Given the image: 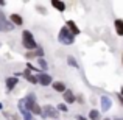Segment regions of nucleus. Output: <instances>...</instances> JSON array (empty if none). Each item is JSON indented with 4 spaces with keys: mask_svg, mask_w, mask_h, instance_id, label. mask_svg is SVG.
<instances>
[{
    "mask_svg": "<svg viewBox=\"0 0 123 120\" xmlns=\"http://www.w3.org/2000/svg\"><path fill=\"white\" fill-rule=\"evenodd\" d=\"M20 42H22V47L25 48V51H34L39 45H37L36 39H34L33 33L30 30H24L20 34Z\"/></svg>",
    "mask_w": 123,
    "mask_h": 120,
    "instance_id": "nucleus-1",
    "label": "nucleus"
},
{
    "mask_svg": "<svg viewBox=\"0 0 123 120\" xmlns=\"http://www.w3.org/2000/svg\"><path fill=\"white\" fill-rule=\"evenodd\" d=\"M75 39H76V36L66 27V25L61 27L59 33H58V42H59V44H62V45H72V44H75Z\"/></svg>",
    "mask_w": 123,
    "mask_h": 120,
    "instance_id": "nucleus-2",
    "label": "nucleus"
},
{
    "mask_svg": "<svg viewBox=\"0 0 123 120\" xmlns=\"http://www.w3.org/2000/svg\"><path fill=\"white\" fill-rule=\"evenodd\" d=\"M42 111H44V117L51 119V120H58V117H59V114H61V112L58 111V108L53 106V105H44L42 106Z\"/></svg>",
    "mask_w": 123,
    "mask_h": 120,
    "instance_id": "nucleus-3",
    "label": "nucleus"
},
{
    "mask_svg": "<svg viewBox=\"0 0 123 120\" xmlns=\"http://www.w3.org/2000/svg\"><path fill=\"white\" fill-rule=\"evenodd\" d=\"M36 78H37V84L42 86V87H47V86H51V84H53V78H51V75L47 73V72L36 73Z\"/></svg>",
    "mask_w": 123,
    "mask_h": 120,
    "instance_id": "nucleus-4",
    "label": "nucleus"
},
{
    "mask_svg": "<svg viewBox=\"0 0 123 120\" xmlns=\"http://www.w3.org/2000/svg\"><path fill=\"white\" fill-rule=\"evenodd\" d=\"M112 108V98H109L108 95H101L100 97V111L101 112H108Z\"/></svg>",
    "mask_w": 123,
    "mask_h": 120,
    "instance_id": "nucleus-5",
    "label": "nucleus"
},
{
    "mask_svg": "<svg viewBox=\"0 0 123 120\" xmlns=\"http://www.w3.org/2000/svg\"><path fill=\"white\" fill-rule=\"evenodd\" d=\"M24 100H25V105H27V109L28 111H33V108L37 105V98H36V95H34L33 92H30V94H27V95L24 97Z\"/></svg>",
    "mask_w": 123,
    "mask_h": 120,
    "instance_id": "nucleus-6",
    "label": "nucleus"
},
{
    "mask_svg": "<svg viewBox=\"0 0 123 120\" xmlns=\"http://www.w3.org/2000/svg\"><path fill=\"white\" fill-rule=\"evenodd\" d=\"M0 24H2V27H3V31H12L16 28L14 25H12V22L9 20V19H6V16H5L3 11H0Z\"/></svg>",
    "mask_w": 123,
    "mask_h": 120,
    "instance_id": "nucleus-7",
    "label": "nucleus"
},
{
    "mask_svg": "<svg viewBox=\"0 0 123 120\" xmlns=\"http://www.w3.org/2000/svg\"><path fill=\"white\" fill-rule=\"evenodd\" d=\"M62 98H64V103H66V105H75V101H76V97H75V94H73L72 89H67L66 92L62 94Z\"/></svg>",
    "mask_w": 123,
    "mask_h": 120,
    "instance_id": "nucleus-8",
    "label": "nucleus"
},
{
    "mask_svg": "<svg viewBox=\"0 0 123 120\" xmlns=\"http://www.w3.org/2000/svg\"><path fill=\"white\" fill-rule=\"evenodd\" d=\"M19 84V78H16V76H8V78L5 80V86H6V92H12V89H14L16 86Z\"/></svg>",
    "mask_w": 123,
    "mask_h": 120,
    "instance_id": "nucleus-9",
    "label": "nucleus"
},
{
    "mask_svg": "<svg viewBox=\"0 0 123 120\" xmlns=\"http://www.w3.org/2000/svg\"><path fill=\"white\" fill-rule=\"evenodd\" d=\"M66 27L69 28L70 31H72L75 36H80L81 34V30H80V27L75 24V20H72V19H69V20H66Z\"/></svg>",
    "mask_w": 123,
    "mask_h": 120,
    "instance_id": "nucleus-10",
    "label": "nucleus"
},
{
    "mask_svg": "<svg viewBox=\"0 0 123 120\" xmlns=\"http://www.w3.org/2000/svg\"><path fill=\"white\" fill-rule=\"evenodd\" d=\"M51 87H53L55 92H59V94H64L67 90V84L64 83V81H53Z\"/></svg>",
    "mask_w": 123,
    "mask_h": 120,
    "instance_id": "nucleus-11",
    "label": "nucleus"
},
{
    "mask_svg": "<svg viewBox=\"0 0 123 120\" xmlns=\"http://www.w3.org/2000/svg\"><path fill=\"white\" fill-rule=\"evenodd\" d=\"M9 20L12 22L14 27H22V25H24V17H22L20 14H17V13H12V14L9 16Z\"/></svg>",
    "mask_w": 123,
    "mask_h": 120,
    "instance_id": "nucleus-12",
    "label": "nucleus"
},
{
    "mask_svg": "<svg viewBox=\"0 0 123 120\" xmlns=\"http://www.w3.org/2000/svg\"><path fill=\"white\" fill-rule=\"evenodd\" d=\"M50 5L53 6V8L56 9V11H59V13H64V11H66V8H67L66 3H64L62 0H51Z\"/></svg>",
    "mask_w": 123,
    "mask_h": 120,
    "instance_id": "nucleus-13",
    "label": "nucleus"
},
{
    "mask_svg": "<svg viewBox=\"0 0 123 120\" xmlns=\"http://www.w3.org/2000/svg\"><path fill=\"white\" fill-rule=\"evenodd\" d=\"M24 78L28 81V83H31V84H37V78H36V73H33V72H30L28 69H25L24 70Z\"/></svg>",
    "mask_w": 123,
    "mask_h": 120,
    "instance_id": "nucleus-14",
    "label": "nucleus"
},
{
    "mask_svg": "<svg viewBox=\"0 0 123 120\" xmlns=\"http://www.w3.org/2000/svg\"><path fill=\"white\" fill-rule=\"evenodd\" d=\"M87 119L89 120H103L101 119V111L100 109H90L89 111V114H87Z\"/></svg>",
    "mask_w": 123,
    "mask_h": 120,
    "instance_id": "nucleus-15",
    "label": "nucleus"
},
{
    "mask_svg": "<svg viewBox=\"0 0 123 120\" xmlns=\"http://www.w3.org/2000/svg\"><path fill=\"white\" fill-rule=\"evenodd\" d=\"M114 30L118 36L123 38V19H115L114 20Z\"/></svg>",
    "mask_w": 123,
    "mask_h": 120,
    "instance_id": "nucleus-16",
    "label": "nucleus"
},
{
    "mask_svg": "<svg viewBox=\"0 0 123 120\" xmlns=\"http://www.w3.org/2000/svg\"><path fill=\"white\" fill-rule=\"evenodd\" d=\"M67 64H69L70 67H73V69H80V63L76 61V58L73 56V55H69V56H67Z\"/></svg>",
    "mask_w": 123,
    "mask_h": 120,
    "instance_id": "nucleus-17",
    "label": "nucleus"
},
{
    "mask_svg": "<svg viewBox=\"0 0 123 120\" xmlns=\"http://www.w3.org/2000/svg\"><path fill=\"white\" fill-rule=\"evenodd\" d=\"M36 61H37L36 66L39 67L42 72H47V70H48V63L45 61V58H39V59H36Z\"/></svg>",
    "mask_w": 123,
    "mask_h": 120,
    "instance_id": "nucleus-18",
    "label": "nucleus"
},
{
    "mask_svg": "<svg viewBox=\"0 0 123 120\" xmlns=\"http://www.w3.org/2000/svg\"><path fill=\"white\" fill-rule=\"evenodd\" d=\"M27 69L30 70V72H33V73H41V72H42L39 67H37V66H34V64H31L30 61H27Z\"/></svg>",
    "mask_w": 123,
    "mask_h": 120,
    "instance_id": "nucleus-19",
    "label": "nucleus"
},
{
    "mask_svg": "<svg viewBox=\"0 0 123 120\" xmlns=\"http://www.w3.org/2000/svg\"><path fill=\"white\" fill-rule=\"evenodd\" d=\"M20 115H22V119H24V120H36V119H34V115L31 114L30 111H24V112H20Z\"/></svg>",
    "mask_w": 123,
    "mask_h": 120,
    "instance_id": "nucleus-20",
    "label": "nucleus"
},
{
    "mask_svg": "<svg viewBox=\"0 0 123 120\" xmlns=\"http://www.w3.org/2000/svg\"><path fill=\"white\" fill-rule=\"evenodd\" d=\"M34 53H36V59H39V58H44V56H45V50L41 47V45L36 48V50H34Z\"/></svg>",
    "mask_w": 123,
    "mask_h": 120,
    "instance_id": "nucleus-21",
    "label": "nucleus"
},
{
    "mask_svg": "<svg viewBox=\"0 0 123 120\" xmlns=\"http://www.w3.org/2000/svg\"><path fill=\"white\" fill-rule=\"evenodd\" d=\"M56 108H58V111L59 112H69V106L66 105V103H59V105H56Z\"/></svg>",
    "mask_w": 123,
    "mask_h": 120,
    "instance_id": "nucleus-22",
    "label": "nucleus"
},
{
    "mask_svg": "<svg viewBox=\"0 0 123 120\" xmlns=\"http://www.w3.org/2000/svg\"><path fill=\"white\" fill-rule=\"evenodd\" d=\"M25 56H27V59H31V58H36V53L34 51H27Z\"/></svg>",
    "mask_w": 123,
    "mask_h": 120,
    "instance_id": "nucleus-23",
    "label": "nucleus"
},
{
    "mask_svg": "<svg viewBox=\"0 0 123 120\" xmlns=\"http://www.w3.org/2000/svg\"><path fill=\"white\" fill-rule=\"evenodd\" d=\"M115 97H117V100H118V103H120V105L123 106V95H122V94H120V92H118V94H115Z\"/></svg>",
    "mask_w": 123,
    "mask_h": 120,
    "instance_id": "nucleus-24",
    "label": "nucleus"
},
{
    "mask_svg": "<svg viewBox=\"0 0 123 120\" xmlns=\"http://www.w3.org/2000/svg\"><path fill=\"white\" fill-rule=\"evenodd\" d=\"M76 103L83 105V103H84V97H83V95H78V97H76Z\"/></svg>",
    "mask_w": 123,
    "mask_h": 120,
    "instance_id": "nucleus-25",
    "label": "nucleus"
},
{
    "mask_svg": "<svg viewBox=\"0 0 123 120\" xmlns=\"http://www.w3.org/2000/svg\"><path fill=\"white\" fill-rule=\"evenodd\" d=\"M12 76H16V78H20V76H24V72H14V73H12Z\"/></svg>",
    "mask_w": 123,
    "mask_h": 120,
    "instance_id": "nucleus-26",
    "label": "nucleus"
},
{
    "mask_svg": "<svg viewBox=\"0 0 123 120\" xmlns=\"http://www.w3.org/2000/svg\"><path fill=\"white\" fill-rule=\"evenodd\" d=\"M76 120H89V119L84 117V115H76Z\"/></svg>",
    "mask_w": 123,
    "mask_h": 120,
    "instance_id": "nucleus-27",
    "label": "nucleus"
},
{
    "mask_svg": "<svg viewBox=\"0 0 123 120\" xmlns=\"http://www.w3.org/2000/svg\"><path fill=\"white\" fill-rule=\"evenodd\" d=\"M6 5V2H3V0H0V6H5Z\"/></svg>",
    "mask_w": 123,
    "mask_h": 120,
    "instance_id": "nucleus-28",
    "label": "nucleus"
},
{
    "mask_svg": "<svg viewBox=\"0 0 123 120\" xmlns=\"http://www.w3.org/2000/svg\"><path fill=\"white\" fill-rule=\"evenodd\" d=\"M0 111H3V103L0 101Z\"/></svg>",
    "mask_w": 123,
    "mask_h": 120,
    "instance_id": "nucleus-29",
    "label": "nucleus"
},
{
    "mask_svg": "<svg viewBox=\"0 0 123 120\" xmlns=\"http://www.w3.org/2000/svg\"><path fill=\"white\" fill-rule=\"evenodd\" d=\"M120 94H122V95H123V86L120 87Z\"/></svg>",
    "mask_w": 123,
    "mask_h": 120,
    "instance_id": "nucleus-30",
    "label": "nucleus"
},
{
    "mask_svg": "<svg viewBox=\"0 0 123 120\" xmlns=\"http://www.w3.org/2000/svg\"><path fill=\"white\" fill-rule=\"evenodd\" d=\"M103 120H112V119H109V117H105V119H103Z\"/></svg>",
    "mask_w": 123,
    "mask_h": 120,
    "instance_id": "nucleus-31",
    "label": "nucleus"
},
{
    "mask_svg": "<svg viewBox=\"0 0 123 120\" xmlns=\"http://www.w3.org/2000/svg\"><path fill=\"white\" fill-rule=\"evenodd\" d=\"M0 31H3V27H2V24H0Z\"/></svg>",
    "mask_w": 123,
    "mask_h": 120,
    "instance_id": "nucleus-32",
    "label": "nucleus"
},
{
    "mask_svg": "<svg viewBox=\"0 0 123 120\" xmlns=\"http://www.w3.org/2000/svg\"><path fill=\"white\" fill-rule=\"evenodd\" d=\"M122 64H123V55H122Z\"/></svg>",
    "mask_w": 123,
    "mask_h": 120,
    "instance_id": "nucleus-33",
    "label": "nucleus"
},
{
    "mask_svg": "<svg viewBox=\"0 0 123 120\" xmlns=\"http://www.w3.org/2000/svg\"><path fill=\"white\" fill-rule=\"evenodd\" d=\"M114 120H123V119H114Z\"/></svg>",
    "mask_w": 123,
    "mask_h": 120,
    "instance_id": "nucleus-34",
    "label": "nucleus"
}]
</instances>
